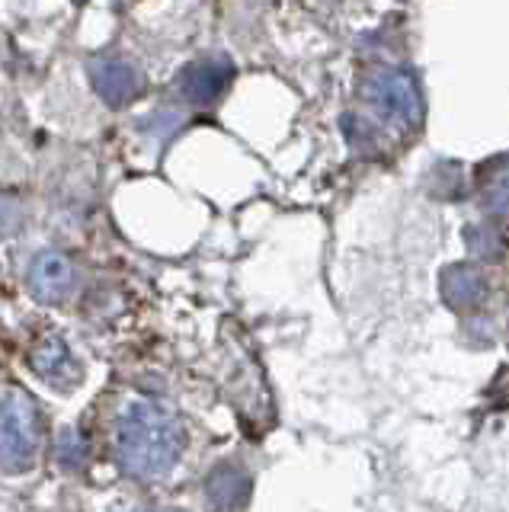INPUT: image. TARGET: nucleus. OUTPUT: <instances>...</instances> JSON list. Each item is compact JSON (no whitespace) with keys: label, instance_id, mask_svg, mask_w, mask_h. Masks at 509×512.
<instances>
[{"label":"nucleus","instance_id":"nucleus-1","mask_svg":"<svg viewBox=\"0 0 509 512\" xmlns=\"http://www.w3.org/2000/svg\"><path fill=\"white\" fill-rule=\"evenodd\" d=\"M186 432L170 407L157 400H135L116 426V458L122 471L138 480L164 477L180 461Z\"/></svg>","mask_w":509,"mask_h":512},{"label":"nucleus","instance_id":"nucleus-2","mask_svg":"<svg viewBox=\"0 0 509 512\" xmlns=\"http://www.w3.org/2000/svg\"><path fill=\"white\" fill-rule=\"evenodd\" d=\"M42 423L36 400L17 384H0V471L20 474L36 464Z\"/></svg>","mask_w":509,"mask_h":512},{"label":"nucleus","instance_id":"nucleus-3","mask_svg":"<svg viewBox=\"0 0 509 512\" xmlns=\"http://www.w3.org/2000/svg\"><path fill=\"white\" fill-rule=\"evenodd\" d=\"M362 93H365V100L394 125L413 128L423 119V96H420L417 80H413L407 71H394V68L375 71L369 80H365Z\"/></svg>","mask_w":509,"mask_h":512},{"label":"nucleus","instance_id":"nucleus-4","mask_svg":"<svg viewBox=\"0 0 509 512\" xmlns=\"http://www.w3.org/2000/svg\"><path fill=\"white\" fill-rule=\"evenodd\" d=\"M26 285L36 301L45 304H61L74 295L77 285V269L65 253L58 250H42L26 272Z\"/></svg>","mask_w":509,"mask_h":512},{"label":"nucleus","instance_id":"nucleus-5","mask_svg":"<svg viewBox=\"0 0 509 512\" xmlns=\"http://www.w3.org/2000/svg\"><path fill=\"white\" fill-rule=\"evenodd\" d=\"M29 362H33V372L42 381H49L55 391H74L84 378L81 362L74 359V352L68 349V343L61 340V336H45V340H39Z\"/></svg>","mask_w":509,"mask_h":512},{"label":"nucleus","instance_id":"nucleus-6","mask_svg":"<svg viewBox=\"0 0 509 512\" xmlns=\"http://www.w3.org/2000/svg\"><path fill=\"white\" fill-rule=\"evenodd\" d=\"M231 61L228 58H202L186 64L183 74H180V93L186 96L189 103L196 106H209L215 103L221 93L228 90L231 84Z\"/></svg>","mask_w":509,"mask_h":512},{"label":"nucleus","instance_id":"nucleus-7","mask_svg":"<svg viewBox=\"0 0 509 512\" xmlns=\"http://www.w3.org/2000/svg\"><path fill=\"white\" fill-rule=\"evenodd\" d=\"M90 77H93V90H97L100 100L116 109L132 103L141 93V87H145L141 84V74L122 58H97L90 64Z\"/></svg>","mask_w":509,"mask_h":512},{"label":"nucleus","instance_id":"nucleus-8","mask_svg":"<svg viewBox=\"0 0 509 512\" xmlns=\"http://www.w3.org/2000/svg\"><path fill=\"white\" fill-rule=\"evenodd\" d=\"M442 301L452 311H474L487 298V276L474 263H452L442 269Z\"/></svg>","mask_w":509,"mask_h":512},{"label":"nucleus","instance_id":"nucleus-9","mask_svg":"<svg viewBox=\"0 0 509 512\" xmlns=\"http://www.w3.org/2000/svg\"><path fill=\"white\" fill-rule=\"evenodd\" d=\"M205 493L209 503L218 509H237L250 500V477L234 468V464H218V468L205 480Z\"/></svg>","mask_w":509,"mask_h":512},{"label":"nucleus","instance_id":"nucleus-10","mask_svg":"<svg viewBox=\"0 0 509 512\" xmlns=\"http://www.w3.org/2000/svg\"><path fill=\"white\" fill-rule=\"evenodd\" d=\"M481 205L493 218H509V154L481 167Z\"/></svg>","mask_w":509,"mask_h":512},{"label":"nucleus","instance_id":"nucleus-11","mask_svg":"<svg viewBox=\"0 0 509 512\" xmlns=\"http://www.w3.org/2000/svg\"><path fill=\"white\" fill-rule=\"evenodd\" d=\"M55 455H58L61 468H71V471L84 468V461H87V439L77 429H61Z\"/></svg>","mask_w":509,"mask_h":512},{"label":"nucleus","instance_id":"nucleus-12","mask_svg":"<svg viewBox=\"0 0 509 512\" xmlns=\"http://www.w3.org/2000/svg\"><path fill=\"white\" fill-rule=\"evenodd\" d=\"M20 224H23L20 208L13 205V202H4V199H0V240H7V237L17 234V231H20Z\"/></svg>","mask_w":509,"mask_h":512}]
</instances>
